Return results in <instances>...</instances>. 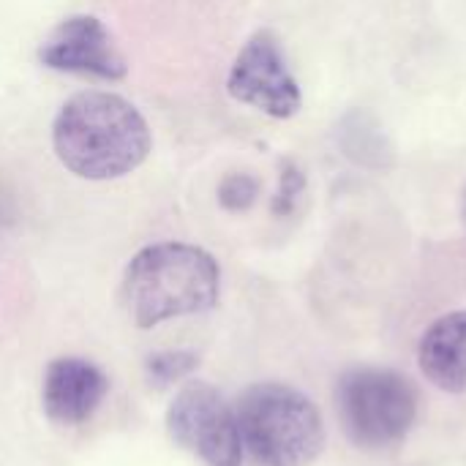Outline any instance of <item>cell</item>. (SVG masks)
Wrapping results in <instances>:
<instances>
[{
    "mask_svg": "<svg viewBox=\"0 0 466 466\" xmlns=\"http://www.w3.org/2000/svg\"><path fill=\"white\" fill-rule=\"evenodd\" d=\"M57 161L82 180H115L145 164L153 137L142 112L117 93L68 98L52 123Z\"/></svg>",
    "mask_w": 466,
    "mask_h": 466,
    "instance_id": "1",
    "label": "cell"
},
{
    "mask_svg": "<svg viewBox=\"0 0 466 466\" xmlns=\"http://www.w3.org/2000/svg\"><path fill=\"white\" fill-rule=\"evenodd\" d=\"M218 262L191 243H156L131 257L120 284V300L137 328L210 311L218 303Z\"/></svg>",
    "mask_w": 466,
    "mask_h": 466,
    "instance_id": "2",
    "label": "cell"
},
{
    "mask_svg": "<svg viewBox=\"0 0 466 466\" xmlns=\"http://www.w3.org/2000/svg\"><path fill=\"white\" fill-rule=\"evenodd\" d=\"M235 418L243 451L257 466H309L325 448L317 404L289 385L259 382L246 388Z\"/></svg>",
    "mask_w": 466,
    "mask_h": 466,
    "instance_id": "3",
    "label": "cell"
},
{
    "mask_svg": "<svg viewBox=\"0 0 466 466\" xmlns=\"http://www.w3.org/2000/svg\"><path fill=\"white\" fill-rule=\"evenodd\" d=\"M336 404L350 442L369 451L401 442L418 418V390L393 369L344 371L336 385Z\"/></svg>",
    "mask_w": 466,
    "mask_h": 466,
    "instance_id": "4",
    "label": "cell"
},
{
    "mask_svg": "<svg viewBox=\"0 0 466 466\" xmlns=\"http://www.w3.org/2000/svg\"><path fill=\"white\" fill-rule=\"evenodd\" d=\"M172 440L208 466L243 464V440L235 410L208 382H188L167 412Z\"/></svg>",
    "mask_w": 466,
    "mask_h": 466,
    "instance_id": "5",
    "label": "cell"
},
{
    "mask_svg": "<svg viewBox=\"0 0 466 466\" xmlns=\"http://www.w3.org/2000/svg\"><path fill=\"white\" fill-rule=\"evenodd\" d=\"M227 90L235 101L279 120L298 115L303 104L300 87L289 74L281 46L270 30H259L243 44L229 68Z\"/></svg>",
    "mask_w": 466,
    "mask_h": 466,
    "instance_id": "6",
    "label": "cell"
},
{
    "mask_svg": "<svg viewBox=\"0 0 466 466\" xmlns=\"http://www.w3.org/2000/svg\"><path fill=\"white\" fill-rule=\"evenodd\" d=\"M38 63L79 76H96L106 82L126 79L128 66L117 52L109 30L93 14H76L63 19L38 46Z\"/></svg>",
    "mask_w": 466,
    "mask_h": 466,
    "instance_id": "7",
    "label": "cell"
},
{
    "mask_svg": "<svg viewBox=\"0 0 466 466\" xmlns=\"http://www.w3.org/2000/svg\"><path fill=\"white\" fill-rule=\"evenodd\" d=\"M106 390L109 382L98 366L82 358H57L44 371V412L63 426L85 423L101 407Z\"/></svg>",
    "mask_w": 466,
    "mask_h": 466,
    "instance_id": "8",
    "label": "cell"
},
{
    "mask_svg": "<svg viewBox=\"0 0 466 466\" xmlns=\"http://www.w3.org/2000/svg\"><path fill=\"white\" fill-rule=\"evenodd\" d=\"M418 363L423 377L453 396L466 393V311L440 317L420 339Z\"/></svg>",
    "mask_w": 466,
    "mask_h": 466,
    "instance_id": "9",
    "label": "cell"
},
{
    "mask_svg": "<svg viewBox=\"0 0 466 466\" xmlns=\"http://www.w3.org/2000/svg\"><path fill=\"white\" fill-rule=\"evenodd\" d=\"M199 366V358L194 352H186V350H167V352H156L147 358L145 369H147V377L164 388V385H172V382H180L186 377H191V371Z\"/></svg>",
    "mask_w": 466,
    "mask_h": 466,
    "instance_id": "10",
    "label": "cell"
},
{
    "mask_svg": "<svg viewBox=\"0 0 466 466\" xmlns=\"http://www.w3.org/2000/svg\"><path fill=\"white\" fill-rule=\"evenodd\" d=\"M259 197V180L248 172H229L218 183V205L229 213L248 210Z\"/></svg>",
    "mask_w": 466,
    "mask_h": 466,
    "instance_id": "11",
    "label": "cell"
},
{
    "mask_svg": "<svg viewBox=\"0 0 466 466\" xmlns=\"http://www.w3.org/2000/svg\"><path fill=\"white\" fill-rule=\"evenodd\" d=\"M306 191V175H303V169L295 164V161H284L281 164V180H279V191H276V197H273V213L276 216H289L292 210H295V205H298V199H300V194Z\"/></svg>",
    "mask_w": 466,
    "mask_h": 466,
    "instance_id": "12",
    "label": "cell"
},
{
    "mask_svg": "<svg viewBox=\"0 0 466 466\" xmlns=\"http://www.w3.org/2000/svg\"><path fill=\"white\" fill-rule=\"evenodd\" d=\"M8 213H11V202H8V197H5V191L0 188V224L8 218Z\"/></svg>",
    "mask_w": 466,
    "mask_h": 466,
    "instance_id": "13",
    "label": "cell"
}]
</instances>
